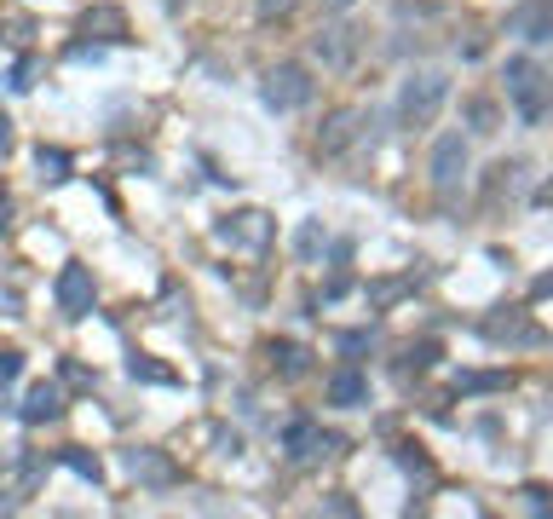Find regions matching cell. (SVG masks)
I'll list each match as a JSON object with an SVG mask.
<instances>
[{
	"label": "cell",
	"instance_id": "cell-1",
	"mask_svg": "<svg viewBox=\"0 0 553 519\" xmlns=\"http://www.w3.org/2000/svg\"><path fill=\"white\" fill-rule=\"evenodd\" d=\"M444 99H450V75H438V70L409 75L404 92H398V121L404 128H426V121L444 110Z\"/></svg>",
	"mask_w": 553,
	"mask_h": 519
},
{
	"label": "cell",
	"instance_id": "cell-2",
	"mask_svg": "<svg viewBox=\"0 0 553 519\" xmlns=\"http://www.w3.org/2000/svg\"><path fill=\"white\" fill-rule=\"evenodd\" d=\"M508 99H513L525 128H536V121L548 116V75L536 70L530 58H508Z\"/></svg>",
	"mask_w": 553,
	"mask_h": 519
},
{
	"label": "cell",
	"instance_id": "cell-3",
	"mask_svg": "<svg viewBox=\"0 0 553 519\" xmlns=\"http://www.w3.org/2000/svg\"><path fill=\"white\" fill-rule=\"evenodd\" d=\"M214 231H219V243H231V248H254V255H265L272 237H277V219L265 208H243V214H225Z\"/></svg>",
	"mask_w": 553,
	"mask_h": 519
},
{
	"label": "cell",
	"instance_id": "cell-4",
	"mask_svg": "<svg viewBox=\"0 0 553 519\" xmlns=\"http://www.w3.org/2000/svg\"><path fill=\"white\" fill-rule=\"evenodd\" d=\"M52 301H58V312H64V318H87V312H92V301H99V283H92V265L70 260L64 272H58V283H52Z\"/></svg>",
	"mask_w": 553,
	"mask_h": 519
},
{
	"label": "cell",
	"instance_id": "cell-5",
	"mask_svg": "<svg viewBox=\"0 0 553 519\" xmlns=\"http://www.w3.org/2000/svg\"><path fill=\"white\" fill-rule=\"evenodd\" d=\"M265 104H272V110H300V104H311V92H318V87H311V70L306 64H277L272 75H265Z\"/></svg>",
	"mask_w": 553,
	"mask_h": 519
},
{
	"label": "cell",
	"instance_id": "cell-6",
	"mask_svg": "<svg viewBox=\"0 0 553 519\" xmlns=\"http://www.w3.org/2000/svg\"><path fill=\"white\" fill-rule=\"evenodd\" d=\"M329 450H335V438L311 416H294L289 428H282V456H289V462H311V456H329Z\"/></svg>",
	"mask_w": 553,
	"mask_h": 519
},
{
	"label": "cell",
	"instance_id": "cell-7",
	"mask_svg": "<svg viewBox=\"0 0 553 519\" xmlns=\"http://www.w3.org/2000/svg\"><path fill=\"white\" fill-rule=\"evenodd\" d=\"M462 173H467V139L462 133H444L433 145V185H438V191H455Z\"/></svg>",
	"mask_w": 553,
	"mask_h": 519
},
{
	"label": "cell",
	"instance_id": "cell-8",
	"mask_svg": "<svg viewBox=\"0 0 553 519\" xmlns=\"http://www.w3.org/2000/svg\"><path fill=\"white\" fill-rule=\"evenodd\" d=\"M29 428H46V421H58L64 416V392H58V381H41V387H29V399H24V410H18Z\"/></svg>",
	"mask_w": 553,
	"mask_h": 519
},
{
	"label": "cell",
	"instance_id": "cell-9",
	"mask_svg": "<svg viewBox=\"0 0 553 519\" xmlns=\"http://www.w3.org/2000/svg\"><path fill=\"white\" fill-rule=\"evenodd\" d=\"M329 404H340V410L369 404V375H363V370H335V375H329Z\"/></svg>",
	"mask_w": 553,
	"mask_h": 519
},
{
	"label": "cell",
	"instance_id": "cell-10",
	"mask_svg": "<svg viewBox=\"0 0 553 519\" xmlns=\"http://www.w3.org/2000/svg\"><path fill=\"white\" fill-rule=\"evenodd\" d=\"M81 35L128 41V12H121V6H87V12H81Z\"/></svg>",
	"mask_w": 553,
	"mask_h": 519
},
{
	"label": "cell",
	"instance_id": "cell-11",
	"mask_svg": "<svg viewBox=\"0 0 553 519\" xmlns=\"http://www.w3.org/2000/svg\"><path fill=\"white\" fill-rule=\"evenodd\" d=\"M358 121H363V116H358V110H335V116H329V128L318 133V150H323V156H340L346 145H352V133H358Z\"/></svg>",
	"mask_w": 553,
	"mask_h": 519
},
{
	"label": "cell",
	"instance_id": "cell-12",
	"mask_svg": "<svg viewBox=\"0 0 553 519\" xmlns=\"http://www.w3.org/2000/svg\"><path fill=\"white\" fill-rule=\"evenodd\" d=\"M128 474L145 479V485H173V462L156 450H128Z\"/></svg>",
	"mask_w": 553,
	"mask_h": 519
},
{
	"label": "cell",
	"instance_id": "cell-13",
	"mask_svg": "<svg viewBox=\"0 0 553 519\" xmlns=\"http://www.w3.org/2000/svg\"><path fill=\"white\" fill-rule=\"evenodd\" d=\"M484 335H490V341H513V346H536V341H542L525 318H490V323H484Z\"/></svg>",
	"mask_w": 553,
	"mask_h": 519
},
{
	"label": "cell",
	"instance_id": "cell-14",
	"mask_svg": "<svg viewBox=\"0 0 553 519\" xmlns=\"http://www.w3.org/2000/svg\"><path fill=\"white\" fill-rule=\"evenodd\" d=\"M128 375H133V381H150V387H173V381H179V375H173L167 364H156L150 352H133L128 358Z\"/></svg>",
	"mask_w": 553,
	"mask_h": 519
},
{
	"label": "cell",
	"instance_id": "cell-15",
	"mask_svg": "<svg viewBox=\"0 0 553 519\" xmlns=\"http://www.w3.org/2000/svg\"><path fill=\"white\" fill-rule=\"evenodd\" d=\"M58 462H64V467H70V474H81L87 485H99V479H104V467H99V456H92V450H81V445H64V450H58Z\"/></svg>",
	"mask_w": 553,
	"mask_h": 519
},
{
	"label": "cell",
	"instance_id": "cell-16",
	"mask_svg": "<svg viewBox=\"0 0 553 519\" xmlns=\"http://www.w3.org/2000/svg\"><path fill=\"white\" fill-rule=\"evenodd\" d=\"M455 387L462 392H501V387H513V375L508 370H467V375H455Z\"/></svg>",
	"mask_w": 553,
	"mask_h": 519
},
{
	"label": "cell",
	"instance_id": "cell-17",
	"mask_svg": "<svg viewBox=\"0 0 553 519\" xmlns=\"http://www.w3.org/2000/svg\"><path fill=\"white\" fill-rule=\"evenodd\" d=\"M323 243H329L323 219H306V226L294 231V255H300V260H318V255H323Z\"/></svg>",
	"mask_w": 553,
	"mask_h": 519
},
{
	"label": "cell",
	"instance_id": "cell-18",
	"mask_svg": "<svg viewBox=\"0 0 553 519\" xmlns=\"http://www.w3.org/2000/svg\"><path fill=\"white\" fill-rule=\"evenodd\" d=\"M35 168H41V179H70V150H58V145H41L35 150Z\"/></svg>",
	"mask_w": 553,
	"mask_h": 519
},
{
	"label": "cell",
	"instance_id": "cell-19",
	"mask_svg": "<svg viewBox=\"0 0 553 519\" xmlns=\"http://www.w3.org/2000/svg\"><path fill=\"white\" fill-rule=\"evenodd\" d=\"M352 29H323L318 35V58H329V64H346V58H352Z\"/></svg>",
	"mask_w": 553,
	"mask_h": 519
},
{
	"label": "cell",
	"instance_id": "cell-20",
	"mask_svg": "<svg viewBox=\"0 0 553 519\" xmlns=\"http://www.w3.org/2000/svg\"><path fill=\"white\" fill-rule=\"evenodd\" d=\"M272 358H277V370L282 375H306V346H294V341H272Z\"/></svg>",
	"mask_w": 553,
	"mask_h": 519
},
{
	"label": "cell",
	"instance_id": "cell-21",
	"mask_svg": "<svg viewBox=\"0 0 553 519\" xmlns=\"http://www.w3.org/2000/svg\"><path fill=\"white\" fill-rule=\"evenodd\" d=\"M548 35H553V18H548V0H536V6L525 12V41H530V46H542Z\"/></svg>",
	"mask_w": 553,
	"mask_h": 519
},
{
	"label": "cell",
	"instance_id": "cell-22",
	"mask_svg": "<svg viewBox=\"0 0 553 519\" xmlns=\"http://www.w3.org/2000/svg\"><path fill=\"white\" fill-rule=\"evenodd\" d=\"M467 121H472V133H496V128H490V121H496V104H490V99H472V104H467Z\"/></svg>",
	"mask_w": 553,
	"mask_h": 519
},
{
	"label": "cell",
	"instance_id": "cell-23",
	"mask_svg": "<svg viewBox=\"0 0 553 519\" xmlns=\"http://www.w3.org/2000/svg\"><path fill=\"white\" fill-rule=\"evenodd\" d=\"M35 75H41V58H24V64L6 75V82H12V92H29V87H35Z\"/></svg>",
	"mask_w": 553,
	"mask_h": 519
},
{
	"label": "cell",
	"instance_id": "cell-24",
	"mask_svg": "<svg viewBox=\"0 0 553 519\" xmlns=\"http://www.w3.org/2000/svg\"><path fill=\"white\" fill-rule=\"evenodd\" d=\"M433 364H438V346H433V341L409 346V364H404V370H433Z\"/></svg>",
	"mask_w": 553,
	"mask_h": 519
},
{
	"label": "cell",
	"instance_id": "cell-25",
	"mask_svg": "<svg viewBox=\"0 0 553 519\" xmlns=\"http://www.w3.org/2000/svg\"><path fill=\"white\" fill-rule=\"evenodd\" d=\"M398 467H404V474H426L433 462L421 456V445H404V450H398Z\"/></svg>",
	"mask_w": 553,
	"mask_h": 519
},
{
	"label": "cell",
	"instance_id": "cell-26",
	"mask_svg": "<svg viewBox=\"0 0 553 519\" xmlns=\"http://www.w3.org/2000/svg\"><path fill=\"white\" fill-rule=\"evenodd\" d=\"M18 375H24V352L6 346V352H0V381H18Z\"/></svg>",
	"mask_w": 553,
	"mask_h": 519
},
{
	"label": "cell",
	"instance_id": "cell-27",
	"mask_svg": "<svg viewBox=\"0 0 553 519\" xmlns=\"http://www.w3.org/2000/svg\"><path fill=\"white\" fill-rule=\"evenodd\" d=\"M58 375H64V381H75V387H92V370H81L75 358H64V364H58Z\"/></svg>",
	"mask_w": 553,
	"mask_h": 519
},
{
	"label": "cell",
	"instance_id": "cell-28",
	"mask_svg": "<svg viewBox=\"0 0 553 519\" xmlns=\"http://www.w3.org/2000/svg\"><path fill=\"white\" fill-rule=\"evenodd\" d=\"M369 346V329H352V335H340V352H363Z\"/></svg>",
	"mask_w": 553,
	"mask_h": 519
},
{
	"label": "cell",
	"instance_id": "cell-29",
	"mask_svg": "<svg viewBox=\"0 0 553 519\" xmlns=\"http://www.w3.org/2000/svg\"><path fill=\"white\" fill-rule=\"evenodd\" d=\"M525 508L530 514H548V491H542V485H530V491H525Z\"/></svg>",
	"mask_w": 553,
	"mask_h": 519
},
{
	"label": "cell",
	"instance_id": "cell-30",
	"mask_svg": "<svg viewBox=\"0 0 553 519\" xmlns=\"http://www.w3.org/2000/svg\"><path fill=\"white\" fill-rule=\"evenodd\" d=\"M289 6H294V0H260V18H282Z\"/></svg>",
	"mask_w": 553,
	"mask_h": 519
},
{
	"label": "cell",
	"instance_id": "cell-31",
	"mask_svg": "<svg viewBox=\"0 0 553 519\" xmlns=\"http://www.w3.org/2000/svg\"><path fill=\"white\" fill-rule=\"evenodd\" d=\"M12 150V121H6V110H0V156Z\"/></svg>",
	"mask_w": 553,
	"mask_h": 519
},
{
	"label": "cell",
	"instance_id": "cell-32",
	"mask_svg": "<svg viewBox=\"0 0 553 519\" xmlns=\"http://www.w3.org/2000/svg\"><path fill=\"white\" fill-rule=\"evenodd\" d=\"M6 219H12V197L0 191V231H6Z\"/></svg>",
	"mask_w": 553,
	"mask_h": 519
},
{
	"label": "cell",
	"instance_id": "cell-33",
	"mask_svg": "<svg viewBox=\"0 0 553 519\" xmlns=\"http://www.w3.org/2000/svg\"><path fill=\"white\" fill-rule=\"evenodd\" d=\"M329 6H352V0H329Z\"/></svg>",
	"mask_w": 553,
	"mask_h": 519
}]
</instances>
